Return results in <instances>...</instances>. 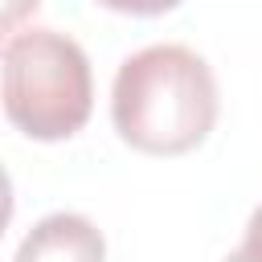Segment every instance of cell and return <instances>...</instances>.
Masks as SVG:
<instances>
[{"label":"cell","instance_id":"8992f818","mask_svg":"<svg viewBox=\"0 0 262 262\" xmlns=\"http://www.w3.org/2000/svg\"><path fill=\"white\" fill-rule=\"evenodd\" d=\"M111 12H127V16H160V12H172L180 0H94Z\"/></svg>","mask_w":262,"mask_h":262},{"label":"cell","instance_id":"277c9868","mask_svg":"<svg viewBox=\"0 0 262 262\" xmlns=\"http://www.w3.org/2000/svg\"><path fill=\"white\" fill-rule=\"evenodd\" d=\"M41 0H0V49L16 37V29L37 12Z\"/></svg>","mask_w":262,"mask_h":262},{"label":"cell","instance_id":"3957f363","mask_svg":"<svg viewBox=\"0 0 262 262\" xmlns=\"http://www.w3.org/2000/svg\"><path fill=\"white\" fill-rule=\"evenodd\" d=\"M12 262H106V242L90 217L49 213L25 233Z\"/></svg>","mask_w":262,"mask_h":262},{"label":"cell","instance_id":"52a82bcc","mask_svg":"<svg viewBox=\"0 0 262 262\" xmlns=\"http://www.w3.org/2000/svg\"><path fill=\"white\" fill-rule=\"evenodd\" d=\"M12 180H8V172H4V164H0V233L8 229V221H12Z\"/></svg>","mask_w":262,"mask_h":262},{"label":"cell","instance_id":"5b68a950","mask_svg":"<svg viewBox=\"0 0 262 262\" xmlns=\"http://www.w3.org/2000/svg\"><path fill=\"white\" fill-rule=\"evenodd\" d=\"M221 262H262V205L250 213V225H246V237L233 254H225Z\"/></svg>","mask_w":262,"mask_h":262},{"label":"cell","instance_id":"6da1fadb","mask_svg":"<svg viewBox=\"0 0 262 262\" xmlns=\"http://www.w3.org/2000/svg\"><path fill=\"white\" fill-rule=\"evenodd\" d=\"M111 119L135 151L184 156L201 147L217 123V78L188 45H147L119 66Z\"/></svg>","mask_w":262,"mask_h":262},{"label":"cell","instance_id":"7a4b0ae2","mask_svg":"<svg viewBox=\"0 0 262 262\" xmlns=\"http://www.w3.org/2000/svg\"><path fill=\"white\" fill-rule=\"evenodd\" d=\"M0 102L8 123L41 143L70 139L94 106V78L82 45L57 29H29L4 45Z\"/></svg>","mask_w":262,"mask_h":262}]
</instances>
